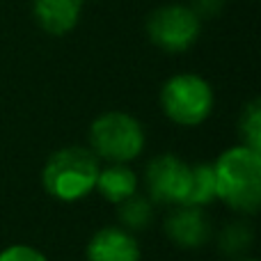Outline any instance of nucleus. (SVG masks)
Instances as JSON below:
<instances>
[{"mask_svg":"<svg viewBox=\"0 0 261 261\" xmlns=\"http://www.w3.org/2000/svg\"><path fill=\"white\" fill-rule=\"evenodd\" d=\"M144 186L156 204H186L190 190V165L174 153H161L147 163Z\"/></svg>","mask_w":261,"mask_h":261,"instance_id":"nucleus-6","label":"nucleus"},{"mask_svg":"<svg viewBox=\"0 0 261 261\" xmlns=\"http://www.w3.org/2000/svg\"><path fill=\"white\" fill-rule=\"evenodd\" d=\"M165 234L172 243L186 250H197L211 236V220L202 206L179 204L174 211L165 218Z\"/></svg>","mask_w":261,"mask_h":261,"instance_id":"nucleus-7","label":"nucleus"},{"mask_svg":"<svg viewBox=\"0 0 261 261\" xmlns=\"http://www.w3.org/2000/svg\"><path fill=\"white\" fill-rule=\"evenodd\" d=\"M254 243V231L252 225L245 220L229 222L227 227H222L218 234V248L227 257H241L245 254Z\"/></svg>","mask_w":261,"mask_h":261,"instance_id":"nucleus-12","label":"nucleus"},{"mask_svg":"<svg viewBox=\"0 0 261 261\" xmlns=\"http://www.w3.org/2000/svg\"><path fill=\"white\" fill-rule=\"evenodd\" d=\"M202 21L188 5H163L147 18V35L165 53H184L197 41Z\"/></svg>","mask_w":261,"mask_h":261,"instance_id":"nucleus-5","label":"nucleus"},{"mask_svg":"<svg viewBox=\"0 0 261 261\" xmlns=\"http://www.w3.org/2000/svg\"><path fill=\"white\" fill-rule=\"evenodd\" d=\"M220 7H222V0H195V5L190 9H193L199 18H211L220 12Z\"/></svg>","mask_w":261,"mask_h":261,"instance_id":"nucleus-16","label":"nucleus"},{"mask_svg":"<svg viewBox=\"0 0 261 261\" xmlns=\"http://www.w3.org/2000/svg\"><path fill=\"white\" fill-rule=\"evenodd\" d=\"M119 220H122L126 231H142L151 225L153 220V204L147 197L140 195H130L128 199H124L119 204Z\"/></svg>","mask_w":261,"mask_h":261,"instance_id":"nucleus-13","label":"nucleus"},{"mask_svg":"<svg viewBox=\"0 0 261 261\" xmlns=\"http://www.w3.org/2000/svg\"><path fill=\"white\" fill-rule=\"evenodd\" d=\"M0 261H48L32 245H9L0 252Z\"/></svg>","mask_w":261,"mask_h":261,"instance_id":"nucleus-15","label":"nucleus"},{"mask_svg":"<svg viewBox=\"0 0 261 261\" xmlns=\"http://www.w3.org/2000/svg\"><path fill=\"white\" fill-rule=\"evenodd\" d=\"M99 158L87 147H64L50 153L41 172V184L60 202H78L96 186Z\"/></svg>","mask_w":261,"mask_h":261,"instance_id":"nucleus-2","label":"nucleus"},{"mask_svg":"<svg viewBox=\"0 0 261 261\" xmlns=\"http://www.w3.org/2000/svg\"><path fill=\"white\" fill-rule=\"evenodd\" d=\"M87 261H140V245L124 227H103L87 243Z\"/></svg>","mask_w":261,"mask_h":261,"instance_id":"nucleus-8","label":"nucleus"},{"mask_svg":"<svg viewBox=\"0 0 261 261\" xmlns=\"http://www.w3.org/2000/svg\"><path fill=\"white\" fill-rule=\"evenodd\" d=\"M216 199V172L213 163L190 165V190L186 204L190 206H206Z\"/></svg>","mask_w":261,"mask_h":261,"instance_id":"nucleus-11","label":"nucleus"},{"mask_svg":"<svg viewBox=\"0 0 261 261\" xmlns=\"http://www.w3.org/2000/svg\"><path fill=\"white\" fill-rule=\"evenodd\" d=\"M216 172V199H222L229 208L254 216L261 204V151L236 144L218 156L213 163Z\"/></svg>","mask_w":261,"mask_h":261,"instance_id":"nucleus-1","label":"nucleus"},{"mask_svg":"<svg viewBox=\"0 0 261 261\" xmlns=\"http://www.w3.org/2000/svg\"><path fill=\"white\" fill-rule=\"evenodd\" d=\"M90 149L96 158L110 163H128L144 149V128L133 115L110 110L92 122Z\"/></svg>","mask_w":261,"mask_h":261,"instance_id":"nucleus-3","label":"nucleus"},{"mask_svg":"<svg viewBox=\"0 0 261 261\" xmlns=\"http://www.w3.org/2000/svg\"><path fill=\"white\" fill-rule=\"evenodd\" d=\"M96 190L110 204H122L130 195H135L138 188V176L126 163H110L106 170H99L96 176Z\"/></svg>","mask_w":261,"mask_h":261,"instance_id":"nucleus-10","label":"nucleus"},{"mask_svg":"<svg viewBox=\"0 0 261 261\" xmlns=\"http://www.w3.org/2000/svg\"><path fill=\"white\" fill-rule=\"evenodd\" d=\"M241 261H257V259H241Z\"/></svg>","mask_w":261,"mask_h":261,"instance_id":"nucleus-17","label":"nucleus"},{"mask_svg":"<svg viewBox=\"0 0 261 261\" xmlns=\"http://www.w3.org/2000/svg\"><path fill=\"white\" fill-rule=\"evenodd\" d=\"M83 0H32L37 25L53 37H62L78 25Z\"/></svg>","mask_w":261,"mask_h":261,"instance_id":"nucleus-9","label":"nucleus"},{"mask_svg":"<svg viewBox=\"0 0 261 261\" xmlns=\"http://www.w3.org/2000/svg\"><path fill=\"white\" fill-rule=\"evenodd\" d=\"M161 108L179 126H197L213 110V90L197 73H176L163 85Z\"/></svg>","mask_w":261,"mask_h":261,"instance_id":"nucleus-4","label":"nucleus"},{"mask_svg":"<svg viewBox=\"0 0 261 261\" xmlns=\"http://www.w3.org/2000/svg\"><path fill=\"white\" fill-rule=\"evenodd\" d=\"M239 133L245 147L261 151V101L252 99L241 113Z\"/></svg>","mask_w":261,"mask_h":261,"instance_id":"nucleus-14","label":"nucleus"}]
</instances>
